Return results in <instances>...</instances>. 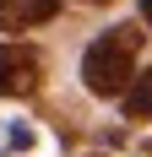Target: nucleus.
I'll list each match as a JSON object with an SVG mask.
<instances>
[{"label": "nucleus", "instance_id": "nucleus-1", "mask_svg": "<svg viewBox=\"0 0 152 157\" xmlns=\"http://www.w3.org/2000/svg\"><path fill=\"white\" fill-rule=\"evenodd\" d=\"M136 54H141V27H109L103 38H92L82 54V81L92 98H120L125 81L136 76Z\"/></svg>", "mask_w": 152, "mask_h": 157}, {"label": "nucleus", "instance_id": "nucleus-2", "mask_svg": "<svg viewBox=\"0 0 152 157\" xmlns=\"http://www.w3.org/2000/svg\"><path fill=\"white\" fill-rule=\"evenodd\" d=\"M44 81V60L27 44H0V98H33Z\"/></svg>", "mask_w": 152, "mask_h": 157}, {"label": "nucleus", "instance_id": "nucleus-3", "mask_svg": "<svg viewBox=\"0 0 152 157\" xmlns=\"http://www.w3.org/2000/svg\"><path fill=\"white\" fill-rule=\"evenodd\" d=\"M60 11V0H0V33H27Z\"/></svg>", "mask_w": 152, "mask_h": 157}, {"label": "nucleus", "instance_id": "nucleus-4", "mask_svg": "<svg viewBox=\"0 0 152 157\" xmlns=\"http://www.w3.org/2000/svg\"><path fill=\"white\" fill-rule=\"evenodd\" d=\"M120 103H125V119H136V125H147V119H152V71H136V76L125 81Z\"/></svg>", "mask_w": 152, "mask_h": 157}, {"label": "nucleus", "instance_id": "nucleus-5", "mask_svg": "<svg viewBox=\"0 0 152 157\" xmlns=\"http://www.w3.org/2000/svg\"><path fill=\"white\" fill-rule=\"evenodd\" d=\"M141 16H147V22H152V0H141Z\"/></svg>", "mask_w": 152, "mask_h": 157}, {"label": "nucleus", "instance_id": "nucleus-6", "mask_svg": "<svg viewBox=\"0 0 152 157\" xmlns=\"http://www.w3.org/2000/svg\"><path fill=\"white\" fill-rule=\"evenodd\" d=\"M82 6H103V0H82Z\"/></svg>", "mask_w": 152, "mask_h": 157}]
</instances>
